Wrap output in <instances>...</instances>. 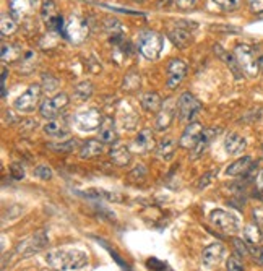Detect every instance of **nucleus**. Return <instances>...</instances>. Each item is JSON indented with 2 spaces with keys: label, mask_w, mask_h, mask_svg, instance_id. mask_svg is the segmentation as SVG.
<instances>
[{
  "label": "nucleus",
  "mask_w": 263,
  "mask_h": 271,
  "mask_svg": "<svg viewBox=\"0 0 263 271\" xmlns=\"http://www.w3.org/2000/svg\"><path fill=\"white\" fill-rule=\"evenodd\" d=\"M44 134L50 136V138H64L70 134V129L68 125L65 124L64 120H59V119H52L49 120L47 124L44 125Z\"/></svg>",
  "instance_id": "b1692460"
},
{
  "label": "nucleus",
  "mask_w": 263,
  "mask_h": 271,
  "mask_svg": "<svg viewBox=\"0 0 263 271\" xmlns=\"http://www.w3.org/2000/svg\"><path fill=\"white\" fill-rule=\"evenodd\" d=\"M41 17L47 24L50 22H54V20L59 17L57 7H55V3L52 2V0H44V3L41 7Z\"/></svg>",
  "instance_id": "2f4dec72"
},
{
  "label": "nucleus",
  "mask_w": 263,
  "mask_h": 271,
  "mask_svg": "<svg viewBox=\"0 0 263 271\" xmlns=\"http://www.w3.org/2000/svg\"><path fill=\"white\" fill-rule=\"evenodd\" d=\"M98 242H101V244H103V245H104V247H106V248H108V250H109L110 257H114V260H115V262H117V263L120 265V268H124L125 271H130V270H129V265L122 262V258H120V257H119V255H117V252H115V250H112V248H110V247H109V245H108V244H106V242H103V239H98Z\"/></svg>",
  "instance_id": "ea45409f"
},
{
  "label": "nucleus",
  "mask_w": 263,
  "mask_h": 271,
  "mask_svg": "<svg viewBox=\"0 0 263 271\" xmlns=\"http://www.w3.org/2000/svg\"><path fill=\"white\" fill-rule=\"evenodd\" d=\"M168 36L177 47H187L192 41V31L189 28H185L184 24H175L174 28L169 29Z\"/></svg>",
  "instance_id": "a211bd4d"
},
{
  "label": "nucleus",
  "mask_w": 263,
  "mask_h": 271,
  "mask_svg": "<svg viewBox=\"0 0 263 271\" xmlns=\"http://www.w3.org/2000/svg\"><path fill=\"white\" fill-rule=\"evenodd\" d=\"M45 262L55 271H75L82 270L88 265V255L83 250L67 248V250H52L45 253Z\"/></svg>",
  "instance_id": "f257e3e1"
},
{
  "label": "nucleus",
  "mask_w": 263,
  "mask_h": 271,
  "mask_svg": "<svg viewBox=\"0 0 263 271\" xmlns=\"http://www.w3.org/2000/svg\"><path fill=\"white\" fill-rule=\"evenodd\" d=\"M234 57L244 75L255 78L260 71V59L257 57L255 49L249 44H237L234 47Z\"/></svg>",
  "instance_id": "7ed1b4c3"
},
{
  "label": "nucleus",
  "mask_w": 263,
  "mask_h": 271,
  "mask_svg": "<svg viewBox=\"0 0 263 271\" xmlns=\"http://www.w3.org/2000/svg\"><path fill=\"white\" fill-rule=\"evenodd\" d=\"M203 125L197 120H192L187 124L185 130L182 132V136L179 138V146L185 148V150H194L195 145L198 143L201 134H203Z\"/></svg>",
  "instance_id": "9b49d317"
},
{
  "label": "nucleus",
  "mask_w": 263,
  "mask_h": 271,
  "mask_svg": "<svg viewBox=\"0 0 263 271\" xmlns=\"http://www.w3.org/2000/svg\"><path fill=\"white\" fill-rule=\"evenodd\" d=\"M197 2H198V0H175V5H177V8H180V10H187V8L195 7Z\"/></svg>",
  "instance_id": "a18cd8bd"
},
{
  "label": "nucleus",
  "mask_w": 263,
  "mask_h": 271,
  "mask_svg": "<svg viewBox=\"0 0 263 271\" xmlns=\"http://www.w3.org/2000/svg\"><path fill=\"white\" fill-rule=\"evenodd\" d=\"M252 167H254V159H252L250 156H244V158H241V159L232 162V164L226 169V174L231 177H241V176L249 174Z\"/></svg>",
  "instance_id": "412c9836"
},
{
  "label": "nucleus",
  "mask_w": 263,
  "mask_h": 271,
  "mask_svg": "<svg viewBox=\"0 0 263 271\" xmlns=\"http://www.w3.org/2000/svg\"><path fill=\"white\" fill-rule=\"evenodd\" d=\"M99 140L106 143V145H110V143L117 141V130H115V124L110 117H104L103 122L99 125Z\"/></svg>",
  "instance_id": "6ab92c4d"
},
{
  "label": "nucleus",
  "mask_w": 263,
  "mask_h": 271,
  "mask_svg": "<svg viewBox=\"0 0 263 271\" xmlns=\"http://www.w3.org/2000/svg\"><path fill=\"white\" fill-rule=\"evenodd\" d=\"M154 146H156L154 135H153V132L148 129L138 132L136 136L133 138V141H132V150L136 153H148L153 150Z\"/></svg>",
  "instance_id": "4468645a"
},
{
  "label": "nucleus",
  "mask_w": 263,
  "mask_h": 271,
  "mask_svg": "<svg viewBox=\"0 0 263 271\" xmlns=\"http://www.w3.org/2000/svg\"><path fill=\"white\" fill-rule=\"evenodd\" d=\"M215 52L218 54L219 57H221V59L224 60V62L227 64V67L231 68L232 75H234L237 80H239V78H242V73H241V71H242V68L239 67V64H237V60H236V57H234V55L227 54L226 50H222L221 47H218V45H216V47H215Z\"/></svg>",
  "instance_id": "cd10ccee"
},
{
  "label": "nucleus",
  "mask_w": 263,
  "mask_h": 271,
  "mask_svg": "<svg viewBox=\"0 0 263 271\" xmlns=\"http://www.w3.org/2000/svg\"><path fill=\"white\" fill-rule=\"evenodd\" d=\"M210 181H211V174H205V177L200 179L198 183H197V187H198V188H205L210 183Z\"/></svg>",
  "instance_id": "de8ad7c7"
},
{
  "label": "nucleus",
  "mask_w": 263,
  "mask_h": 271,
  "mask_svg": "<svg viewBox=\"0 0 263 271\" xmlns=\"http://www.w3.org/2000/svg\"><path fill=\"white\" fill-rule=\"evenodd\" d=\"M140 75L136 73V71H130V73L125 76L124 80V90L132 93V91H136L140 88Z\"/></svg>",
  "instance_id": "72a5a7b5"
},
{
  "label": "nucleus",
  "mask_w": 263,
  "mask_h": 271,
  "mask_svg": "<svg viewBox=\"0 0 263 271\" xmlns=\"http://www.w3.org/2000/svg\"><path fill=\"white\" fill-rule=\"evenodd\" d=\"M177 148V141L174 140L173 136H164L158 145H156V155H158L159 159L169 161L171 158L174 156Z\"/></svg>",
  "instance_id": "a878e982"
},
{
  "label": "nucleus",
  "mask_w": 263,
  "mask_h": 271,
  "mask_svg": "<svg viewBox=\"0 0 263 271\" xmlns=\"http://www.w3.org/2000/svg\"><path fill=\"white\" fill-rule=\"evenodd\" d=\"M211 3H215L221 12H234L241 7V0H211Z\"/></svg>",
  "instance_id": "f704fd0d"
},
{
  "label": "nucleus",
  "mask_w": 263,
  "mask_h": 271,
  "mask_svg": "<svg viewBox=\"0 0 263 271\" xmlns=\"http://www.w3.org/2000/svg\"><path fill=\"white\" fill-rule=\"evenodd\" d=\"M257 257H259V262H260V263L263 265V247H262V248L259 250V253H257Z\"/></svg>",
  "instance_id": "8fccbe9b"
},
{
  "label": "nucleus",
  "mask_w": 263,
  "mask_h": 271,
  "mask_svg": "<svg viewBox=\"0 0 263 271\" xmlns=\"http://www.w3.org/2000/svg\"><path fill=\"white\" fill-rule=\"evenodd\" d=\"M18 24L17 20H15L12 15H2V20H0V29H2V36H10L17 31Z\"/></svg>",
  "instance_id": "473e14b6"
},
{
  "label": "nucleus",
  "mask_w": 263,
  "mask_h": 271,
  "mask_svg": "<svg viewBox=\"0 0 263 271\" xmlns=\"http://www.w3.org/2000/svg\"><path fill=\"white\" fill-rule=\"evenodd\" d=\"M234 247L237 250V253L242 255V257H247L249 255V248H247V245L244 240H241V239H234Z\"/></svg>",
  "instance_id": "79ce46f5"
},
{
  "label": "nucleus",
  "mask_w": 263,
  "mask_h": 271,
  "mask_svg": "<svg viewBox=\"0 0 263 271\" xmlns=\"http://www.w3.org/2000/svg\"><path fill=\"white\" fill-rule=\"evenodd\" d=\"M247 148V141L245 138L239 135V134H234V132H231V134H227L226 138H224V150L229 156H239L242 153L245 151Z\"/></svg>",
  "instance_id": "dca6fc26"
},
{
  "label": "nucleus",
  "mask_w": 263,
  "mask_h": 271,
  "mask_svg": "<svg viewBox=\"0 0 263 271\" xmlns=\"http://www.w3.org/2000/svg\"><path fill=\"white\" fill-rule=\"evenodd\" d=\"M109 156H110V159H112L114 164L120 166V167L129 166L130 161H132V151L129 150V146H125V145L112 146L109 151Z\"/></svg>",
  "instance_id": "4be33fe9"
},
{
  "label": "nucleus",
  "mask_w": 263,
  "mask_h": 271,
  "mask_svg": "<svg viewBox=\"0 0 263 271\" xmlns=\"http://www.w3.org/2000/svg\"><path fill=\"white\" fill-rule=\"evenodd\" d=\"M255 183H257V188H259L260 192H263V169H262L259 174H257Z\"/></svg>",
  "instance_id": "09e8293b"
},
{
  "label": "nucleus",
  "mask_w": 263,
  "mask_h": 271,
  "mask_svg": "<svg viewBox=\"0 0 263 271\" xmlns=\"http://www.w3.org/2000/svg\"><path fill=\"white\" fill-rule=\"evenodd\" d=\"M104 145L101 140H88L80 148V158L82 159H91V158L101 156L104 153Z\"/></svg>",
  "instance_id": "5701e85b"
},
{
  "label": "nucleus",
  "mask_w": 263,
  "mask_h": 271,
  "mask_svg": "<svg viewBox=\"0 0 263 271\" xmlns=\"http://www.w3.org/2000/svg\"><path fill=\"white\" fill-rule=\"evenodd\" d=\"M22 55V47L17 44H2V60L3 62H15Z\"/></svg>",
  "instance_id": "7c9ffc66"
},
{
  "label": "nucleus",
  "mask_w": 263,
  "mask_h": 271,
  "mask_svg": "<svg viewBox=\"0 0 263 271\" xmlns=\"http://www.w3.org/2000/svg\"><path fill=\"white\" fill-rule=\"evenodd\" d=\"M36 5L38 0H12L10 2V15L15 20H20L31 13Z\"/></svg>",
  "instance_id": "f3484780"
},
{
  "label": "nucleus",
  "mask_w": 263,
  "mask_h": 271,
  "mask_svg": "<svg viewBox=\"0 0 263 271\" xmlns=\"http://www.w3.org/2000/svg\"><path fill=\"white\" fill-rule=\"evenodd\" d=\"M68 102H70V98L67 94L59 93V94L52 96V98H47L41 102V106H39V114H41V117H44V119L52 120L60 114V111H62Z\"/></svg>",
  "instance_id": "9d476101"
},
{
  "label": "nucleus",
  "mask_w": 263,
  "mask_h": 271,
  "mask_svg": "<svg viewBox=\"0 0 263 271\" xmlns=\"http://www.w3.org/2000/svg\"><path fill=\"white\" fill-rule=\"evenodd\" d=\"M10 174H12L13 179H17V181H20V179L24 177V169L23 166L20 164V162H13L12 166H10Z\"/></svg>",
  "instance_id": "a19ab883"
},
{
  "label": "nucleus",
  "mask_w": 263,
  "mask_h": 271,
  "mask_svg": "<svg viewBox=\"0 0 263 271\" xmlns=\"http://www.w3.org/2000/svg\"><path fill=\"white\" fill-rule=\"evenodd\" d=\"M103 119L104 117H101V112L98 109H94V107L87 111H80L73 115L75 127L82 132H93L96 129H99Z\"/></svg>",
  "instance_id": "6e6552de"
},
{
  "label": "nucleus",
  "mask_w": 263,
  "mask_h": 271,
  "mask_svg": "<svg viewBox=\"0 0 263 271\" xmlns=\"http://www.w3.org/2000/svg\"><path fill=\"white\" fill-rule=\"evenodd\" d=\"M164 38L159 33L148 29V31H141L136 39V47H138L140 54L148 60L159 59L161 52H163Z\"/></svg>",
  "instance_id": "f03ea898"
},
{
  "label": "nucleus",
  "mask_w": 263,
  "mask_h": 271,
  "mask_svg": "<svg viewBox=\"0 0 263 271\" xmlns=\"http://www.w3.org/2000/svg\"><path fill=\"white\" fill-rule=\"evenodd\" d=\"M200 109L201 102L189 91L182 93L180 98L177 99V114H179V120L184 122V124H190Z\"/></svg>",
  "instance_id": "39448f33"
},
{
  "label": "nucleus",
  "mask_w": 263,
  "mask_h": 271,
  "mask_svg": "<svg viewBox=\"0 0 263 271\" xmlns=\"http://www.w3.org/2000/svg\"><path fill=\"white\" fill-rule=\"evenodd\" d=\"M140 104L143 107V111L151 112V114H158L163 107V101H161V96L154 91H150V93H145L140 98Z\"/></svg>",
  "instance_id": "393cba45"
},
{
  "label": "nucleus",
  "mask_w": 263,
  "mask_h": 271,
  "mask_svg": "<svg viewBox=\"0 0 263 271\" xmlns=\"http://www.w3.org/2000/svg\"><path fill=\"white\" fill-rule=\"evenodd\" d=\"M89 34V28L87 20H83L78 15H72L67 20V24H65V38H67L70 43L75 45H80L87 41Z\"/></svg>",
  "instance_id": "20e7f679"
},
{
  "label": "nucleus",
  "mask_w": 263,
  "mask_h": 271,
  "mask_svg": "<svg viewBox=\"0 0 263 271\" xmlns=\"http://www.w3.org/2000/svg\"><path fill=\"white\" fill-rule=\"evenodd\" d=\"M77 146H78L77 140H68L67 143H62V145H50V148H54V151H62V153L73 151Z\"/></svg>",
  "instance_id": "58836bf2"
},
{
  "label": "nucleus",
  "mask_w": 263,
  "mask_h": 271,
  "mask_svg": "<svg viewBox=\"0 0 263 271\" xmlns=\"http://www.w3.org/2000/svg\"><path fill=\"white\" fill-rule=\"evenodd\" d=\"M146 177V169L143 166H136L133 171L129 174V181L135 183H141Z\"/></svg>",
  "instance_id": "e433bc0d"
},
{
  "label": "nucleus",
  "mask_w": 263,
  "mask_h": 271,
  "mask_svg": "<svg viewBox=\"0 0 263 271\" xmlns=\"http://www.w3.org/2000/svg\"><path fill=\"white\" fill-rule=\"evenodd\" d=\"M45 244H47V232L44 229H39L38 232L31 234V236L22 240L17 245V253L20 257H29V255L43 250L45 247Z\"/></svg>",
  "instance_id": "0eeeda50"
},
{
  "label": "nucleus",
  "mask_w": 263,
  "mask_h": 271,
  "mask_svg": "<svg viewBox=\"0 0 263 271\" xmlns=\"http://www.w3.org/2000/svg\"><path fill=\"white\" fill-rule=\"evenodd\" d=\"M210 221L213 226L221 229V231L226 234H234L241 229L239 219H237L234 214L224 211V209H213V211L210 213Z\"/></svg>",
  "instance_id": "1a4fd4ad"
},
{
  "label": "nucleus",
  "mask_w": 263,
  "mask_h": 271,
  "mask_svg": "<svg viewBox=\"0 0 263 271\" xmlns=\"http://www.w3.org/2000/svg\"><path fill=\"white\" fill-rule=\"evenodd\" d=\"M93 91H94V88L89 81H82V83H78L77 86H75L73 96L77 101H87L93 96Z\"/></svg>",
  "instance_id": "c756f323"
},
{
  "label": "nucleus",
  "mask_w": 263,
  "mask_h": 271,
  "mask_svg": "<svg viewBox=\"0 0 263 271\" xmlns=\"http://www.w3.org/2000/svg\"><path fill=\"white\" fill-rule=\"evenodd\" d=\"M83 197L87 198H93V200H108V202H114V203H122L124 197L117 192H106V190H99V188H91L88 192H82Z\"/></svg>",
  "instance_id": "bb28decb"
},
{
  "label": "nucleus",
  "mask_w": 263,
  "mask_h": 271,
  "mask_svg": "<svg viewBox=\"0 0 263 271\" xmlns=\"http://www.w3.org/2000/svg\"><path fill=\"white\" fill-rule=\"evenodd\" d=\"M34 176L43 179V181H50L54 176V172L47 164H38L36 167H34Z\"/></svg>",
  "instance_id": "c9c22d12"
},
{
  "label": "nucleus",
  "mask_w": 263,
  "mask_h": 271,
  "mask_svg": "<svg viewBox=\"0 0 263 271\" xmlns=\"http://www.w3.org/2000/svg\"><path fill=\"white\" fill-rule=\"evenodd\" d=\"M218 129H205L203 134H201L198 143L195 145V148L192 150V159H197V158H200L203 153L208 150L210 143L213 141V138L216 136V134H218Z\"/></svg>",
  "instance_id": "aec40b11"
},
{
  "label": "nucleus",
  "mask_w": 263,
  "mask_h": 271,
  "mask_svg": "<svg viewBox=\"0 0 263 271\" xmlns=\"http://www.w3.org/2000/svg\"><path fill=\"white\" fill-rule=\"evenodd\" d=\"M224 253H226L224 245L216 242V244H211L206 248H203L201 260H203V263L206 265V267H216V265H219L221 260L224 258Z\"/></svg>",
  "instance_id": "2eb2a0df"
},
{
  "label": "nucleus",
  "mask_w": 263,
  "mask_h": 271,
  "mask_svg": "<svg viewBox=\"0 0 263 271\" xmlns=\"http://www.w3.org/2000/svg\"><path fill=\"white\" fill-rule=\"evenodd\" d=\"M244 240L249 245H259L263 240V234L259 224H249V226L244 227Z\"/></svg>",
  "instance_id": "c85d7f7f"
},
{
  "label": "nucleus",
  "mask_w": 263,
  "mask_h": 271,
  "mask_svg": "<svg viewBox=\"0 0 263 271\" xmlns=\"http://www.w3.org/2000/svg\"><path fill=\"white\" fill-rule=\"evenodd\" d=\"M133 2H145V0H133Z\"/></svg>",
  "instance_id": "3c124183"
},
{
  "label": "nucleus",
  "mask_w": 263,
  "mask_h": 271,
  "mask_svg": "<svg viewBox=\"0 0 263 271\" xmlns=\"http://www.w3.org/2000/svg\"><path fill=\"white\" fill-rule=\"evenodd\" d=\"M41 91H43L41 85H31L24 93H22L15 99L13 107L18 112H24V114L33 112L39 104V99H41Z\"/></svg>",
  "instance_id": "423d86ee"
},
{
  "label": "nucleus",
  "mask_w": 263,
  "mask_h": 271,
  "mask_svg": "<svg viewBox=\"0 0 263 271\" xmlns=\"http://www.w3.org/2000/svg\"><path fill=\"white\" fill-rule=\"evenodd\" d=\"M187 75V64L180 59H173L168 64V88L175 90Z\"/></svg>",
  "instance_id": "f8f14e48"
},
{
  "label": "nucleus",
  "mask_w": 263,
  "mask_h": 271,
  "mask_svg": "<svg viewBox=\"0 0 263 271\" xmlns=\"http://www.w3.org/2000/svg\"><path fill=\"white\" fill-rule=\"evenodd\" d=\"M175 111H177V102L174 104V101H168L164 102L161 111L158 112V117H156L154 122V129L158 132H164L168 130L171 124H173L174 117H175Z\"/></svg>",
  "instance_id": "ddd939ff"
},
{
  "label": "nucleus",
  "mask_w": 263,
  "mask_h": 271,
  "mask_svg": "<svg viewBox=\"0 0 263 271\" xmlns=\"http://www.w3.org/2000/svg\"><path fill=\"white\" fill-rule=\"evenodd\" d=\"M252 214H254V221H255V224H259L260 227H263V206L254 208V211H252Z\"/></svg>",
  "instance_id": "49530a36"
},
{
  "label": "nucleus",
  "mask_w": 263,
  "mask_h": 271,
  "mask_svg": "<svg viewBox=\"0 0 263 271\" xmlns=\"http://www.w3.org/2000/svg\"><path fill=\"white\" fill-rule=\"evenodd\" d=\"M226 271H244V263L237 255H231L229 260H227Z\"/></svg>",
  "instance_id": "4c0bfd02"
},
{
  "label": "nucleus",
  "mask_w": 263,
  "mask_h": 271,
  "mask_svg": "<svg viewBox=\"0 0 263 271\" xmlns=\"http://www.w3.org/2000/svg\"><path fill=\"white\" fill-rule=\"evenodd\" d=\"M250 12L254 13H263V0H249Z\"/></svg>",
  "instance_id": "c03bdc74"
},
{
  "label": "nucleus",
  "mask_w": 263,
  "mask_h": 271,
  "mask_svg": "<svg viewBox=\"0 0 263 271\" xmlns=\"http://www.w3.org/2000/svg\"><path fill=\"white\" fill-rule=\"evenodd\" d=\"M146 265H148V268H150V270H154V271H163V270H166V263L158 262V260H156V258L148 260V262H146Z\"/></svg>",
  "instance_id": "37998d69"
}]
</instances>
